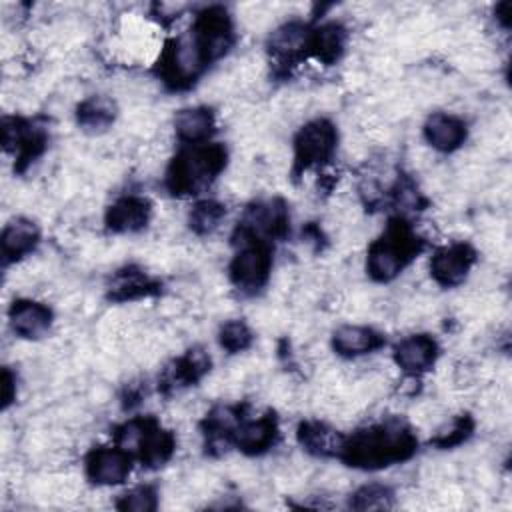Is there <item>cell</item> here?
<instances>
[{
    "label": "cell",
    "mask_w": 512,
    "mask_h": 512,
    "mask_svg": "<svg viewBox=\"0 0 512 512\" xmlns=\"http://www.w3.org/2000/svg\"><path fill=\"white\" fill-rule=\"evenodd\" d=\"M226 166V150L220 144H194L184 148L168 166L166 188L174 196H192L212 184Z\"/></svg>",
    "instance_id": "obj_2"
},
{
    "label": "cell",
    "mask_w": 512,
    "mask_h": 512,
    "mask_svg": "<svg viewBox=\"0 0 512 512\" xmlns=\"http://www.w3.org/2000/svg\"><path fill=\"white\" fill-rule=\"evenodd\" d=\"M234 246L236 254L230 262V280L238 290L252 294L268 280L272 268L270 246L244 224L234 232Z\"/></svg>",
    "instance_id": "obj_5"
},
{
    "label": "cell",
    "mask_w": 512,
    "mask_h": 512,
    "mask_svg": "<svg viewBox=\"0 0 512 512\" xmlns=\"http://www.w3.org/2000/svg\"><path fill=\"white\" fill-rule=\"evenodd\" d=\"M344 42L346 30L336 22H328L310 32L308 54L322 64H334L344 52Z\"/></svg>",
    "instance_id": "obj_24"
},
{
    "label": "cell",
    "mask_w": 512,
    "mask_h": 512,
    "mask_svg": "<svg viewBox=\"0 0 512 512\" xmlns=\"http://www.w3.org/2000/svg\"><path fill=\"white\" fill-rule=\"evenodd\" d=\"M242 224L260 238H284L290 224L288 208L280 198L258 202L256 206L248 208L246 220Z\"/></svg>",
    "instance_id": "obj_15"
},
{
    "label": "cell",
    "mask_w": 512,
    "mask_h": 512,
    "mask_svg": "<svg viewBox=\"0 0 512 512\" xmlns=\"http://www.w3.org/2000/svg\"><path fill=\"white\" fill-rule=\"evenodd\" d=\"M152 216V206L142 196H122L106 212V226L112 232H138Z\"/></svg>",
    "instance_id": "obj_17"
},
{
    "label": "cell",
    "mask_w": 512,
    "mask_h": 512,
    "mask_svg": "<svg viewBox=\"0 0 512 512\" xmlns=\"http://www.w3.org/2000/svg\"><path fill=\"white\" fill-rule=\"evenodd\" d=\"M424 136L432 148L440 152H452L466 140V124L452 114L436 112L426 120Z\"/></svg>",
    "instance_id": "obj_19"
},
{
    "label": "cell",
    "mask_w": 512,
    "mask_h": 512,
    "mask_svg": "<svg viewBox=\"0 0 512 512\" xmlns=\"http://www.w3.org/2000/svg\"><path fill=\"white\" fill-rule=\"evenodd\" d=\"M416 436L408 424L398 418L372 424L344 436L338 458L352 468L380 470L408 460L416 452Z\"/></svg>",
    "instance_id": "obj_1"
},
{
    "label": "cell",
    "mask_w": 512,
    "mask_h": 512,
    "mask_svg": "<svg viewBox=\"0 0 512 512\" xmlns=\"http://www.w3.org/2000/svg\"><path fill=\"white\" fill-rule=\"evenodd\" d=\"M474 262H476L474 248L470 244L456 242L434 252L430 260V274L444 288L458 286L460 282H464Z\"/></svg>",
    "instance_id": "obj_10"
},
{
    "label": "cell",
    "mask_w": 512,
    "mask_h": 512,
    "mask_svg": "<svg viewBox=\"0 0 512 512\" xmlns=\"http://www.w3.org/2000/svg\"><path fill=\"white\" fill-rule=\"evenodd\" d=\"M420 250L422 240L412 232V228L400 218L390 220L386 232L368 248L366 270L372 280L390 282Z\"/></svg>",
    "instance_id": "obj_3"
},
{
    "label": "cell",
    "mask_w": 512,
    "mask_h": 512,
    "mask_svg": "<svg viewBox=\"0 0 512 512\" xmlns=\"http://www.w3.org/2000/svg\"><path fill=\"white\" fill-rule=\"evenodd\" d=\"M218 342L230 354L242 352L252 344V330L242 320H230L220 328Z\"/></svg>",
    "instance_id": "obj_30"
},
{
    "label": "cell",
    "mask_w": 512,
    "mask_h": 512,
    "mask_svg": "<svg viewBox=\"0 0 512 512\" xmlns=\"http://www.w3.org/2000/svg\"><path fill=\"white\" fill-rule=\"evenodd\" d=\"M278 422L272 412H266L260 418L246 420L242 418L232 434V444L238 446L244 454H262L276 442Z\"/></svg>",
    "instance_id": "obj_14"
},
{
    "label": "cell",
    "mask_w": 512,
    "mask_h": 512,
    "mask_svg": "<svg viewBox=\"0 0 512 512\" xmlns=\"http://www.w3.org/2000/svg\"><path fill=\"white\" fill-rule=\"evenodd\" d=\"M4 148L16 154V170H24L46 148V132L22 118H6L2 126Z\"/></svg>",
    "instance_id": "obj_9"
},
{
    "label": "cell",
    "mask_w": 512,
    "mask_h": 512,
    "mask_svg": "<svg viewBox=\"0 0 512 512\" xmlns=\"http://www.w3.org/2000/svg\"><path fill=\"white\" fill-rule=\"evenodd\" d=\"M214 124V112L206 106L184 108L174 118L176 134L186 146L208 142L214 132Z\"/></svg>",
    "instance_id": "obj_21"
},
{
    "label": "cell",
    "mask_w": 512,
    "mask_h": 512,
    "mask_svg": "<svg viewBox=\"0 0 512 512\" xmlns=\"http://www.w3.org/2000/svg\"><path fill=\"white\" fill-rule=\"evenodd\" d=\"M158 288H160L158 282L148 278L140 268L128 266L114 276L110 286V298L118 302L136 300V298H144L158 292Z\"/></svg>",
    "instance_id": "obj_25"
},
{
    "label": "cell",
    "mask_w": 512,
    "mask_h": 512,
    "mask_svg": "<svg viewBox=\"0 0 512 512\" xmlns=\"http://www.w3.org/2000/svg\"><path fill=\"white\" fill-rule=\"evenodd\" d=\"M224 214H226L224 204L216 200H202L190 210L188 224L196 234H210L212 230L218 228Z\"/></svg>",
    "instance_id": "obj_27"
},
{
    "label": "cell",
    "mask_w": 512,
    "mask_h": 512,
    "mask_svg": "<svg viewBox=\"0 0 512 512\" xmlns=\"http://www.w3.org/2000/svg\"><path fill=\"white\" fill-rule=\"evenodd\" d=\"M16 398V376L4 368L2 370V408H8Z\"/></svg>",
    "instance_id": "obj_32"
},
{
    "label": "cell",
    "mask_w": 512,
    "mask_h": 512,
    "mask_svg": "<svg viewBox=\"0 0 512 512\" xmlns=\"http://www.w3.org/2000/svg\"><path fill=\"white\" fill-rule=\"evenodd\" d=\"M206 66L208 60L190 30L188 34L166 44L160 58V76L172 88H186L200 76Z\"/></svg>",
    "instance_id": "obj_6"
},
{
    "label": "cell",
    "mask_w": 512,
    "mask_h": 512,
    "mask_svg": "<svg viewBox=\"0 0 512 512\" xmlns=\"http://www.w3.org/2000/svg\"><path fill=\"white\" fill-rule=\"evenodd\" d=\"M336 128L326 118L304 124L294 138V172L300 174L312 166L324 164L336 150Z\"/></svg>",
    "instance_id": "obj_7"
},
{
    "label": "cell",
    "mask_w": 512,
    "mask_h": 512,
    "mask_svg": "<svg viewBox=\"0 0 512 512\" xmlns=\"http://www.w3.org/2000/svg\"><path fill=\"white\" fill-rule=\"evenodd\" d=\"M438 358V344L428 334H414L394 346V362L406 374H422L434 366Z\"/></svg>",
    "instance_id": "obj_13"
},
{
    "label": "cell",
    "mask_w": 512,
    "mask_h": 512,
    "mask_svg": "<svg viewBox=\"0 0 512 512\" xmlns=\"http://www.w3.org/2000/svg\"><path fill=\"white\" fill-rule=\"evenodd\" d=\"M116 116V104L106 96H92L80 102L76 110V120L84 130L100 132L106 130Z\"/></svg>",
    "instance_id": "obj_26"
},
{
    "label": "cell",
    "mask_w": 512,
    "mask_h": 512,
    "mask_svg": "<svg viewBox=\"0 0 512 512\" xmlns=\"http://www.w3.org/2000/svg\"><path fill=\"white\" fill-rule=\"evenodd\" d=\"M474 430V422L470 416H460L452 422L450 430L448 432H440L436 438H434V444L440 446V448H452L456 444H462Z\"/></svg>",
    "instance_id": "obj_31"
},
{
    "label": "cell",
    "mask_w": 512,
    "mask_h": 512,
    "mask_svg": "<svg viewBox=\"0 0 512 512\" xmlns=\"http://www.w3.org/2000/svg\"><path fill=\"white\" fill-rule=\"evenodd\" d=\"M116 444L130 456H136L146 468L166 464L176 448V438L154 418H132L116 428Z\"/></svg>",
    "instance_id": "obj_4"
},
{
    "label": "cell",
    "mask_w": 512,
    "mask_h": 512,
    "mask_svg": "<svg viewBox=\"0 0 512 512\" xmlns=\"http://www.w3.org/2000/svg\"><path fill=\"white\" fill-rule=\"evenodd\" d=\"M392 490L382 484H368L356 490L350 498V508L354 510H382L392 506Z\"/></svg>",
    "instance_id": "obj_28"
},
{
    "label": "cell",
    "mask_w": 512,
    "mask_h": 512,
    "mask_svg": "<svg viewBox=\"0 0 512 512\" xmlns=\"http://www.w3.org/2000/svg\"><path fill=\"white\" fill-rule=\"evenodd\" d=\"M132 468V456L120 448H94L86 456V476L98 486L122 484Z\"/></svg>",
    "instance_id": "obj_11"
},
{
    "label": "cell",
    "mask_w": 512,
    "mask_h": 512,
    "mask_svg": "<svg viewBox=\"0 0 512 512\" xmlns=\"http://www.w3.org/2000/svg\"><path fill=\"white\" fill-rule=\"evenodd\" d=\"M38 240H40V230L32 220L14 218L12 222L6 224L0 238L4 262L6 264L16 262L28 256L38 246Z\"/></svg>",
    "instance_id": "obj_18"
},
{
    "label": "cell",
    "mask_w": 512,
    "mask_h": 512,
    "mask_svg": "<svg viewBox=\"0 0 512 512\" xmlns=\"http://www.w3.org/2000/svg\"><path fill=\"white\" fill-rule=\"evenodd\" d=\"M194 38L198 40L208 64L216 58H220L222 54H226V50L232 44V22L230 16L226 14L224 8L212 6L206 8L198 14L194 28H192Z\"/></svg>",
    "instance_id": "obj_8"
},
{
    "label": "cell",
    "mask_w": 512,
    "mask_h": 512,
    "mask_svg": "<svg viewBox=\"0 0 512 512\" xmlns=\"http://www.w3.org/2000/svg\"><path fill=\"white\" fill-rule=\"evenodd\" d=\"M10 326L20 338H42L52 326V310L34 300H14L8 310Z\"/></svg>",
    "instance_id": "obj_16"
},
{
    "label": "cell",
    "mask_w": 512,
    "mask_h": 512,
    "mask_svg": "<svg viewBox=\"0 0 512 512\" xmlns=\"http://www.w3.org/2000/svg\"><path fill=\"white\" fill-rule=\"evenodd\" d=\"M210 370V358L202 348L188 350L184 356L168 364L158 380V388L164 394H172L186 386L196 384Z\"/></svg>",
    "instance_id": "obj_12"
},
{
    "label": "cell",
    "mask_w": 512,
    "mask_h": 512,
    "mask_svg": "<svg viewBox=\"0 0 512 512\" xmlns=\"http://www.w3.org/2000/svg\"><path fill=\"white\" fill-rule=\"evenodd\" d=\"M156 506H158V494L148 484L128 490L116 502V508L124 510V512H152V510H156Z\"/></svg>",
    "instance_id": "obj_29"
},
{
    "label": "cell",
    "mask_w": 512,
    "mask_h": 512,
    "mask_svg": "<svg viewBox=\"0 0 512 512\" xmlns=\"http://www.w3.org/2000/svg\"><path fill=\"white\" fill-rule=\"evenodd\" d=\"M332 346L340 356L354 358L384 346V336L368 326H340L332 336Z\"/></svg>",
    "instance_id": "obj_20"
},
{
    "label": "cell",
    "mask_w": 512,
    "mask_h": 512,
    "mask_svg": "<svg viewBox=\"0 0 512 512\" xmlns=\"http://www.w3.org/2000/svg\"><path fill=\"white\" fill-rule=\"evenodd\" d=\"M310 32L302 22H286L270 38V52L282 62H294L308 52Z\"/></svg>",
    "instance_id": "obj_23"
},
{
    "label": "cell",
    "mask_w": 512,
    "mask_h": 512,
    "mask_svg": "<svg viewBox=\"0 0 512 512\" xmlns=\"http://www.w3.org/2000/svg\"><path fill=\"white\" fill-rule=\"evenodd\" d=\"M344 436L324 422H302L298 426L300 446L314 456H338Z\"/></svg>",
    "instance_id": "obj_22"
}]
</instances>
